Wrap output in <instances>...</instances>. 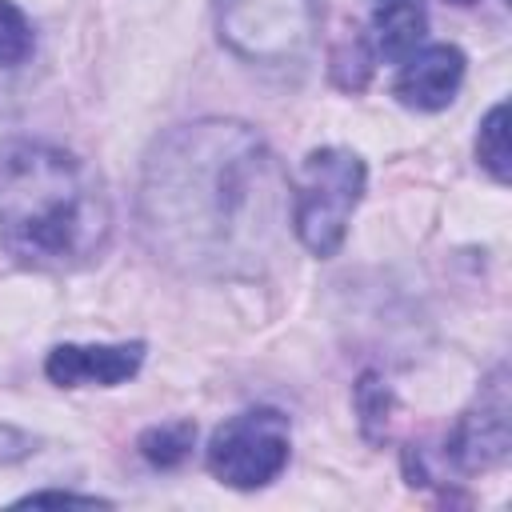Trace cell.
Listing matches in <instances>:
<instances>
[{
    "label": "cell",
    "instance_id": "cell-1",
    "mask_svg": "<svg viewBox=\"0 0 512 512\" xmlns=\"http://www.w3.org/2000/svg\"><path fill=\"white\" fill-rule=\"evenodd\" d=\"M288 196V176L252 124L200 116L160 132L144 152L136 228L180 276L256 280L280 252Z\"/></svg>",
    "mask_w": 512,
    "mask_h": 512
},
{
    "label": "cell",
    "instance_id": "cell-2",
    "mask_svg": "<svg viewBox=\"0 0 512 512\" xmlns=\"http://www.w3.org/2000/svg\"><path fill=\"white\" fill-rule=\"evenodd\" d=\"M108 236L112 200L88 160L44 140L0 148V244L20 264L72 272L100 260Z\"/></svg>",
    "mask_w": 512,
    "mask_h": 512
},
{
    "label": "cell",
    "instance_id": "cell-3",
    "mask_svg": "<svg viewBox=\"0 0 512 512\" xmlns=\"http://www.w3.org/2000/svg\"><path fill=\"white\" fill-rule=\"evenodd\" d=\"M364 184H368V168L352 148L324 144L300 160L296 176L288 180L292 232L312 256H336L340 252L348 224H352V212L364 200Z\"/></svg>",
    "mask_w": 512,
    "mask_h": 512
},
{
    "label": "cell",
    "instance_id": "cell-4",
    "mask_svg": "<svg viewBox=\"0 0 512 512\" xmlns=\"http://www.w3.org/2000/svg\"><path fill=\"white\" fill-rule=\"evenodd\" d=\"M220 44L260 68L300 64L320 32V0H212Z\"/></svg>",
    "mask_w": 512,
    "mask_h": 512
},
{
    "label": "cell",
    "instance_id": "cell-5",
    "mask_svg": "<svg viewBox=\"0 0 512 512\" xmlns=\"http://www.w3.org/2000/svg\"><path fill=\"white\" fill-rule=\"evenodd\" d=\"M288 452H292L288 416L280 408H248L228 416L212 432L204 448V464L220 484L252 492L272 484L288 468Z\"/></svg>",
    "mask_w": 512,
    "mask_h": 512
},
{
    "label": "cell",
    "instance_id": "cell-6",
    "mask_svg": "<svg viewBox=\"0 0 512 512\" xmlns=\"http://www.w3.org/2000/svg\"><path fill=\"white\" fill-rule=\"evenodd\" d=\"M512 448V396H508V368L496 364L492 376L480 384L476 400L460 412L448 456L460 472H488L508 460Z\"/></svg>",
    "mask_w": 512,
    "mask_h": 512
},
{
    "label": "cell",
    "instance_id": "cell-7",
    "mask_svg": "<svg viewBox=\"0 0 512 512\" xmlns=\"http://www.w3.org/2000/svg\"><path fill=\"white\" fill-rule=\"evenodd\" d=\"M144 364V344H56L44 356V376L56 388H116Z\"/></svg>",
    "mask_w": 512,
    "mask_h": 512
},
{
    "label": "cell",
    "instance_id": "cell-8",
    "mask_svg": "<svg viewBox=\"0 0 512 512\" xmlns=\"http://www.w3.org/2000/svg\"><path fill=\"white\" fill-rule=\"evenodd\" d=\"M464 52L456 44H420L416 52H408L396 68L392 92L404 108L416 112H440L456 100L460 84H464Z\"/></svg>",
    "mask_w": 512,
    "mask_h": 512
},
{
    "label": "cell",
    "instance_id": "cell-9",
    "mask_svg": "<svg viewBox=\"0 0 512 512\" xmlns=\"http://www.w3.org/2000/svg\"><path fill=\"white\" fill-rule=\"evenodd\" d=\"M428 12L420 0H368V52L372 60L400 64L408 52L424 44Z\"/></svg>",
    "mask_w": 512,
    "mask_h": 512
},
{
    "label": "cell",
    "instance_id": "cell-10",
    "mask_svg": "<svg viewBox=\"0 0 512 512\" xmlns=\"http://www.w3.org/2000/svg\"><path fill=\"white\" fill-rule=\"evenodd\" d=\"M192 444H196V424L192 420H164V424H152L140 432L136 448L140 456L152 464V468H176L192 456Z\"/></svg>",
    "mask_w": 512,
    "mask_h": 512
},
{
    "label": "cell",
    "instance_id": "cell-11",
    "mask_svg": "<svg viewBox=\"0 0 512 512\" xmlns=\"http://www.w3.org/2000/svg\"><path fill=\"white\" fill-rule=\"evenodd\" d=\"M352 404L360 416V432L368 444H380L388 436V416H392V388L376 372H364L352 388Z\"/></svg>",
    "mask_w": 512,
    "mask_h": 512
},
{
    "label": "cell",
    "instance_id": "cell-12",
    "mask_svg": "<svg viewBox=\"0 0 512 512\" xmlns=\"http://www.w3.org/2000/svg\"><path fill=\"white\" fill-rule=\"evenodd\" d=\"M476 160L496 184H508V172H512V160H508V104H492L488 116L480 120Z\"/></svg>",
    "mask_w": 512,
    "mask_h": 512
},
{
    "label": "cell",
    "instance_id": "cell-13",
    "mask_svg": "<svg viewBox=\"0 0 512 512\" xmlns=\"http://www.w3.org/2000/svg\"><path fill=\"white\" fill-rule=\"evenodd\" d=\"M28 56H32V24L12 0H0V68H16Z\"/></svg>",
    "mask_w": 512,
    "mask_h": 512
},
{
    "label": "cell",
    "instance_id": "cell-14",
    "mask_svg": "<svg viewBox=\"0 0 512 512\" xmlns=\"http://www.w3.org/2000/svg\"><path fill=\"white\" fill-rule=\"evenodd\" d=\"M16 504H84V508H96V504H108V500H100V496H80V492H56V488H48V492H28V496H20Z\"/></svg>",
    "mask_w": 512,
    "mask_h": 512
},
{
    "label": "cell",
    "instance_id": "cell-15",
    "mask_svg": "<svg viewBox=\"0 0 512 512\" xmlns=\"http://www.w3.org/2000/svg\"><path fill=\"white\" fill-rule=\"evenodd\" d=\"M452 4H476V0H452Z\"/></svg>",
    "mask_w": 512,
    "mask_h": 512
}]
</instances>
